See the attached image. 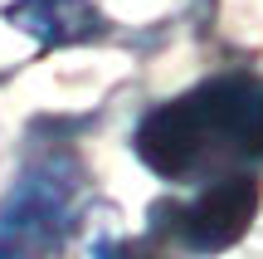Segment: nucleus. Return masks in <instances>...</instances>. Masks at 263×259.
Masks as SVG:
<instances>
[{"label": "nucleus", "instance_id": "nucleus-1", "mask_svg": "<svg viewBox=\"0 0 263 259\" xmlns=\"http://www.w3.org/2000/svg\"><path fill=\"white\" fill-rule=\"evenodd\" d=\"M137 152L161 176H185L229 157H263V83L224 78L156 108L137 132Z\"/></svg>", "mask_w": 263, "mask_h": 259}, {"label": "nucleus", "instance_id": "nucleus-4", "mask_svg": "<svg viewBox=\"0 0 263 259\" xmlns=\"http://www.w3.org/2000/svg\"><path fill=\"white\" fill-rule=\"evenodd\" d=\"M10 20L39 44H73V39H93L103 29L88 0H20Z\"/></svg>", "mask_w": 263, "mask_h": 259}, {"label": "nucleus", "instance_id": "nucleus-2", "mask_svg": "<svg viewBox=\"0 0 263 259\" xmlns=\"http://www.w3.org/2000/svg\"><path fill=\"white\" fill-rule=\"evenodd\" d=\"M64 196L68 181L64 171L44 166V171L25 176L10 205L0 211V259H39L64 230Z\"/></svg>", "mask_w": 263, "mask_h": 259}, {"label": "nucleus", "instance_id": "nucleus-3", "mask_svg": "<svg viewBox=\"0 0 263 259\" xmlns=\"http://www.w3.org/2000/svg\"><path fill=\"white\" fill-rule=\"evenodd\" d=\"M254 211H258V181L254 176H224L185 211V240L195 250H224L249 230Z\"/></svg>", "mask_w": 263, "mask_h": 259}]
</instances>
